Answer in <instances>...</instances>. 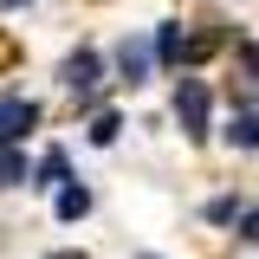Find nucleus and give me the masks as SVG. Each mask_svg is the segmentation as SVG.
<instances>
[{
    "label": "nucleus",
    "instance_id": "6",
    "mask_svg": "<svg viewBox=\"0 0 259 259\" xmlns=\"http://www.w3.org/2000/svg\"><path fill=\"white\" fill-rule=\"evenodd\" d=\"M182 46H188V32L175 26V20H162V26H156V59L162 65H182Z\"/></svg>",
    "mask_w": 259,
    "mask_h": 259
},
{
    "label": "nucleus",
    "instance_id": "1",
    "mask_svg": "<svg viewBox=\"0 0 259 259\" xmlns=\"http://www.w3.org/2000/svg\"><path fill=\"white\" fill-rule=\"evenodd\" d=\"M97 78H104V59H97L91 46H78V52H65V65H59V84H65L71 97H78L84 110L97 104Z\"/></svg>",
    "mask_w": 259,
    "mask_h": 259
},
{
    "label": "nucleus",
    "instance_id": "4",
    "mask_svg": "<svg viewBox=\"0 0 259 259\" xmlns=\"http://www.w3.org/2000/svg\"><path fill=\"white\" fill-rule=\"evenodd\" d=\"M149 65H156V46H149V39H123V46H117V71H123V84H143Z\"/></svg>",
    "mask_w": 259,
    "mask_h": 259
},
{
    "label": "nucleus",
    "instance_id": "7",
    "mask_svg": "<svg viewBox=\"0 0 259 259\" xmlns=\"http://www.w3.org/2000/svg\"><path fill=\"white\" fill-rule=\"evenodd\" d=\"M20 182H32V168H26V156H20L13 143H0V188H20Z\"/></svg>",
    "mask_w": 259,
    "mask_h": 259
},
{
    "label": "nucleus",
    "instance_id": "5",
    "mask_svg": "<svg viewBox=\"0 0 259 259\" xmlns=\"http://www.w3.org/2000/svg\"><path fill=\"white\" fill-rule=\"evenodd\" d=\"M84 214H91V188L84 182H65L59 188V221H84Z\"/></svg>",
    "mask_w": 259,
    "mask_h": 259
},
{
    "label": "nucleus",
    "instance_id": "3",
    "mask_svg": "<svg viewBox=\"0 0 259 259\" xmlns=\"http://www.w3.org/2000/svg\"><path fill=\"white\" fill-rule=\"evenodd\" d=\"M32 123H39V104L32 97H0V143H20Z\"/></svg>",
    "mask_w": 259,
    "mask_h": 259
},
{
    "label": "nucleus",
    "instance_id": "11",
    "mask_svg": "<svg viewBox=\"0 0 259 259\" xmlns=\"http://www.w3.org/2000/svg\"><path fill=\"white\" fill-rule=\"evenodd\" d=\"M207 221H214V227L240 221V201H233V194H221V201H207Z\"/></svg>",
    "mask_w": 259,
    "mask_h": 259
},
{
    "label": "nucleus",
    "instance_id": "12",
    "mask_svg": "<svg viewBox=\"0 0 259 259\" xmlns=\"http://www.w3.org/2000/svg\"><path fill=\"white\" fill-rule=\"evenodd\" d=\"M233 227H240V240H253V246H259V207H240V221H233Z\"/></svg>",
    "mask_w": 259,
    "mask_h": 259
},
{
    "label": "nucleus",
    "instance_id": "2",
    "mask_svg": "<svg viewBox=\"0 0 259 259\" xmlns=\"http://www.w3.org/2000/svg\"><path fill=\"white\" fill-rule=\"evenodd\" d=\"M175 123L188 143H207V84L201 78H182L175 84Z\"/></svg>",
    "mask_w": 259,
    "mask_h": 259
},
{
    "label": "nucleus",
    "instance_id": "10",
    "mask_svg": "<svg viewBox=\"0 0 259 259\" xmlns=\"http://www.w3.org/2000/svg\"><path fill=\"white\" fill-rule=\"evenodd\" d=\"M117 130H123V123H117V110H97V117H91V143H97V149H110Z\"/></svg>",
    "mask_w": 259,
    "mask_h": 259
},
{
    "label": "nucleus",
    "instance_id": "8",
    "mask_svg": "<svg viewBox=\"0 0 259 259\" xmlns=\"http://www.w3.org/2000/svg\"><path fill=\"white\" fill-rule=\"evenodd\" d=\"M65 182V149H46V156H39V168H32V182L26 188H59Z\"/></svg>",
    "mask_w": 259,
    "mask_h": 259
},
{
    "label": "nucleus",
    "instance_id": "9",
    "mask_svg": "<svg viewBox=\"0 0 259 259\" xmlns=\"http://www.w3.org/2000/svg\"><path fill=\"white\" fill-rule=\"evenodd\" d=\"M227 143H233V149H259V110H240V117L227 123Z\"/></svg>",
    "mask_w": 259,
    "mask_h": 259
},
{
    "label": "nucleus",
    "instance_id": "13",
    "mask_svg": "<svg viewBox=\"0 0 259 259\" xmlns=\"http://www.w3.org/2000/svg\"><path fill=\"white\" fill-rule=\"evenodd\" d=\"M240 65H246V78H259V46H240Z\"/></svg>",
    "mask_w": 259,
    "mask_h": 259
},
{
    "label": "nucleus",
    "instance_id": "15",
    "mask_svg": "<svg viewBox=\"0 0 259 259\" xmlns=\"http://www.w3.org/2000/svg\"><path fill=\"white\" fill-rule=\"evenodd\" d=\"M59 259H84V253H59Z\"/></svg>",
    "mask_w": 259,
    "mask_h": 259
},
{
    "label": "nucleus",
    "instance_id": "14",
    "mask_svg": "<svg viewBox=\"0 0 259 259\" xmlns=\"http://www.w3.org/2000/svg\"><path fill=\"white\" fill-rule=\"evenodd\" d=\"M0 7H7V13H20V7H32V0H0Z\"/></svg>",
    "mask_w": 259,
    "mask_h": 259
}]
</instances>
